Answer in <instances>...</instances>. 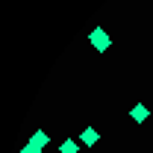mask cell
Instances as JSON below:
<instances>
[{"label": "cell", "mask_w": 153, "mask_h": 153, "mask_svg": "<svg viewBox=\"0 0 153 153\" xmlns=\"http://www.w3.org/2000/svg\"><path fill=\"white\" fill-rule=\"evenodd\" d=\"M88 41H91V47L100 50V53H103V50H109V44H112V38H109V33H106L103 27H94V30L88 33Z\"/></svg>", "instance_id": "6da1fadb"}, {"label": "cell", "mask_w": 153, "mask_h": 153, "mask_svg": "<svg viewBox=\"0 0 153 153\" xmlns=\"http://www.w3.org/2000/svg\"><path fill=\"white\" fill-rule=\"evenodd\" d=\"M97 138H100V135H97V130H94V127H85V130H82V135H79V141H82L85 147H94V144H97Z\"/></svg>", "instance_id": "7a4b0ae2"}, {"label": "cell", "mask_w": 153, "mask_h": 153, "mask_svg": "<svg viewBox=\"0 0 153 153\" xmlns=\"http://www.w3.org/2000/svg\"><path fill=\"white\" fill-rule=\"evenodd\" d=\"M130 115H133V121H135V124H144L150 112H147V106H144V103H135V106H133V112H130Z\"/></svg>", "instance_id": "3957f363"}, {"label": "cell", "mask_w": 153, "mask_h": 153, "mask_svg": "<svg viewBox=\"0 0 153 153\" xmlns=\"http://www.w3.org/2000/svg\"><path fill=\"white\" fill-rule=\"evenodd\" d=\"M30 138H33L36 144H41V147H47V144H50V135L44 133V130H36V133L30 135Z\"/></svg>", "instance_id": "277c9868"}, {"label": "cell", "mask_w": 153, "mask_h": 153, "mask_svg": "<svg viewBox=\"0 0 153 153\" xmlns=\"http://www.w3.org/2000/svg\"><path fill=\"white\" fill-rule=\"evenodd\" d=\"M76 147H79V144H76L74 138H65V141L59 144V153H76Z\"/></svg>", "instance_id": "5b68a950"}, {"label": "cell", "mask_w": 153, "mask_h": 153, "mask_svg": "<svg viewBox=\"0 0 153 153\" xmlns=\"http://www.w3.org/2000/svg\"><path fill=\"white\" fill-rule=\"evenodd\" d=\"M21 153H41V144H36V141L30 138V144H24V147H21Z\"/></svg>", "instance_id": "8992f818"}]
</instances>
